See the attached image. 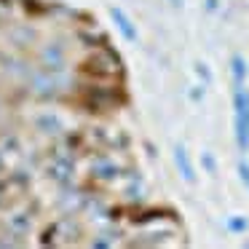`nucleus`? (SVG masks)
I'll use <instances>...</instances> for the list:
<instances>
[{
	"label": "nucleus",
	"instance_id": "nucleus-1",
	"mask_svg": "<svg viewBox=\"0 0 249 249\" xmlns=\"http://www.w3.org/2000/svg\"><path fill=\"white\" fill-rule=\"evenodd\" d=\"M233 134L241 153L249 150V91L244 86H233Z\"/></svg>",
	"mask_w": 249,
	"mask_h": 249
},
{
	"label": "nucleus",
	"instance_id": "nucleus-2",
	"mask_svg": "<svg viewBox=\"0 0 249 249\" xmlns=\"http://www.w3.org/2000/svg\"><path fill=\"white\" fill-rule=\"evenodd\" d=\"M86 70L94 72L99 78H118L124 75V65H121V56L110 49V43L99 46L91 51V56L86 59Z\"/></svg>",
	"mask_w": 249,
	"mask_h": 249
},
{
	"label": "nucleus",
	"instance_id": "nucleus-3",
	"mask_svg": "<svg viewBox=\"0 0 249 249\" xmlns=\"http://www.w3.org/2000/svg\"><path fill=\"white\" fill-rule=\"evenodd\" d=\"M30 91L35 99H56L62 94V75L59 72H46V70H35L30 72Z\"/></svg>",
	"mask_w": 249,
	"mask_h": 249
},
{
	"label": "nucleus",
	"instance_id": "nucleus-4",
	"mask_svg": "<svg viewBox=\"0 0 249 249\" xmlns=\"http://www.w3.org/2000/svg\"><path fill=\"white\" fill-rule=\"evenodd\" d=\"M38 65L40 70L46 72H65L67 70V54L65 49H62V43H56V40H51V43H46L43 49L38 51Z\"/></svg>",
	"mask_w": 249,
	"mask_h": 249
},
{
	"label": "nucleus",
	"instance_id": "nucleus-5",
	"mask_svg": "<svg viewBox=\"0 0 249 249\" xmlns=\"http://www.w3.org/2000/svg\"><path fill=\"white\" fill-rule=\"evenodd\" d=\"M91 174H94V179H99V182H115V179L124 174V169H121L110 156H97L91 161Z\"/></svg>",
	"mask_w": 249,
	"mask_h": 249
},
{
	"label": "nucleus",
	"instance_id": "nucleus-6",
	"mask_svg": "<svg viewBox=\"0 0 249 249\" xmlns=\"http://www.w3.org/2000/svg\"><path fill=\"white\" fill-rule=\"evenodd\" d=\"M110 19L115 22V27L121 30V35H124V38L129 40V43H137V40H140V33H137L134 22H131V19L126 17V11H124V8L113 6V8H110Z\"/></svg>",
	"mask_w": 249,
	"mask_h": 249
},
{
	"label": "nucleus",
	"instance_id": "nucleus-7",
	"mask_svg": "<svg viewBox=\"0 0 249 249\" xmlns=\"http://www.w3.org/2000/svg\"><path fill=\"white\" fill-rule=\"evenodd\" d=\"M35 126H38L43 134H59L62 131V118L54 113V110H40L35 115Z\"/></svg>",
	"mask_w": 249,
	"mask_h": 249
},
{
	"label": "nucleus",
	"instance_id": "nucleus-8",
	"mask_svg": "<svg viewBox=\"0 0 249 249\" xmlns=\"http://www.w3.org/2000/svg\"><path fill=\"white\" fill-rule=\"evenodd\" d=\"M174 163H177V169H179L185 182H193L196 172H193V163H190V156H188V150H185V145L174 147Z\"/></svg>",
	"mask_w": 249,
	"mask_h": 249
},
{
	"label": "nucleus",
	"instance_id": "nucleus-9",
	"mask_svg": "<svg viewBox=\"0 0 249 249\" xmlns=\"http://www.w3.org/2000/svg\"><path fill=\"white\" fill-rule=\"evenodd\" d=\"M35 225L33 214L30 212H14L11 217H8V228H11L14 233H19V236H24V233H30Z\"/></svg>",
	"mask_w": 249,
	"mask_h": 249
},
{
	"label": "nucleus",
	"instance_id": "nucleus-10",
	"mask_svg": "<svg viewBox=\"0 0 249 249\" xmlns=\"http://www.w3.org/2000/svg\"><path fill=\"white\" fill-rule=\"evenodd\" d=\"M231 78H233V86H244V81H247V62H244V56H233L231 59Z\"/></svg>",
	"mask_w": 249,
	"mask_h": 249
},
{
	"label": "nucleus",
	"instance_id": "nucleus-11",
	"mask_svg": "<svg viewBox=\"0 0 249 249\" xmlns=\"http://www.w3.org/2000/svg\"><path fill=\"white\" fill-rule=\"evenodd\" d=\"M228 231L231 233H247L249 231V220L247 217H241V214H233V217H228Z\"/></svg>",
	"mask_w": 249,
	"mask_h": 249
},
{
	"label": "nucleus",
	"instance_id": "nucleus-12",
	"mask_svg": "<svg viewBox=\"0 0 249 249\" xmlns=\"http://www.w3.org/2000/svg\"><path fill=\"white\" fill-rule=\"evenodd\" d=\"M201 163H204V169L209 174H217V161H214V156H212V153H201Z\"/></svg>",
	"mask_w": 249,
	"mask_h": 249
},
{
	"label": "nucleus",
	"instance_id": "nucleus-13",
	"mask_svg": "<svg viewBox=\"0 0 249 249\" xmlns=\"http://www.w3.org/2000/svg\"><path fill=\"white\" fill-rule=\"evenodd\" d=\"M11 179H14V182H19V185H27V182H30V174H27V169H17V172L11 174Z\"/></svg>",
	"mask_w": 249,
	"mask_h": 249
},
{
	"label": "nucleus",
	"instance_id": "nucleus-14",
	"mask_svg": "<svg viewBox=\"0 0 249 249\" xmlns=\"http://www.w3.org/2000/svg\"><path fill=\"white\" fill-rule=\"evenodd\" d=\"M196 72L201 75V81H204V83H212V72H209V67H206L204 62H198V65H196Z\"/></svg>",
	"mask_w": 249,
	"mask_h": 249
},
{
	"label": "nucleus",
	"instance_id": "nucleus-15",
	"mask_svg": "<svg viewBox=\"0 0 249 249\" xmlns=\"http://www.w3.org/2000/svg\"><path fill=\"white\" fill-rule=\"evenodd\" d=\"M238 177H241V182L249 188V163H247V161L238 163Z\"/></svg>",
	"mask_w": 249,
	"mask_h": 249
},
{
	"label": "nucleus",
	"instance_id": "nucleus-16",
	"mask_svg": "<svg viewBox=\"0 0 249 249\" xmlns=\"http://www.w3.org/2000/svg\"><path fill=\"white\" fill-rule=\"evenodd\" d=\"M3 147H6V150H17V147H19V140H14V137H6V140H3Z\"/></svg>",
	"mask_w": 249,
	"mask_h": 249
},
{
	"label": "nucleus",
	"instance_id": "nucleus-17",
	"mask_svg": "<svg viewBox=\"0 0 249 249\" xmlns=\"http://www.w3.org/2000/svg\"><path fill=\"white\" fill-rule=\"evenodd\" d=\"M206 14H214L217 11V8H220V0H206Z\"/></svg>",
	"mask_w": 249,
	"mask_h": 249
},
{
	"label": "nucleus",
	"instance_id": "nucleus-18",
	"mask_svg": "<svg viewBox=\"0 0 249 249\" xmlns=\"http://www.w3.org/2000/svg\"><path fill=\"white\" fill-rule=\"evenodd\" d=\"M204 97V91H201V89H193V91H190V99H201Z\"/></svg>",
	"mask_w": 249,
	"mask_h": 249
},
{
	"label": "nucleus",
	"instance_id": "nucleus-19",
	"mask_svg": "<svg viewBox=\"0 0 249 249\" xmlns=\"http://www.w3.org/2000/svg\"><path fill=\"white\" fill-rule=\"evenodd\" d=\"M172 3H174V6H177V8H182V0H172Z\"/></svg>",
	"mask_w": 249,
	"mask_h": 249
}]
</instances>
